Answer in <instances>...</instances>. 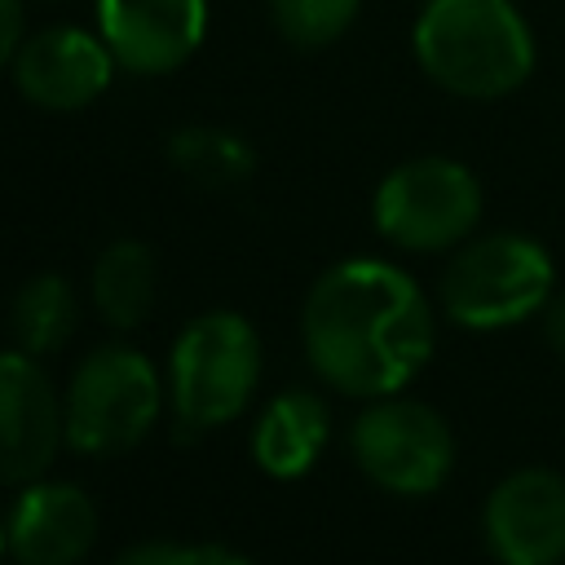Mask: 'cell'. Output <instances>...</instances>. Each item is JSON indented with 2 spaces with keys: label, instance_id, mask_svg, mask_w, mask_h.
Segmentation results:
<instances>
[{
  "label": "cell",
  "instance_id": "6da1fadb",
  "mask_svg": "<svg viewBox=\"0 0 565 565\" xmlns=\"http://www.w3.org/2000/svg\"><path fill=\"white\" fill-rule=\"evenodd\" d=\"M305 358L322 384L349 397L402 393L433 358L437 322L419 282L375 256L318 274L300 309Z\"/></svg>",
  "mask_w": 565,
  "mask_h": 565
},
{
  "label": "cell",
  "instance_id": "7a4b0ae2",
  "mask_svg": "<svg viewBox=\"0 0 565 565\" xmlns=\"http://www.w3.org/2000/svg\"><path fill=\"white\" fill-rule=\"evenodd\" d=\"M411 49L450 97L499 102L534 75V31L512 0H424Z\"/></svg>",
  "mask_w": 565,
  "mask_h": 565
},
{
  "label": "cell",
  "instance_id": "3957f363",
  "mask_svg": "<svg viewBox=\"0 0 565 565\" xmlns=\"http://www.w3.org/2000/svg\"><path fill=\"white\" fill-rule=\"evenodd\" d=\"M556 265L530 234H477L455 247L441 269V309L468 331L516 327L552 300Z\"/></svg>",
  "mask_w": 565,
  "mask_h": 565
},
{
  "label": "cell",
  "instance_id": "277c9868",
  "mask_svg": "<svg viewBox=\"0 0 565 565\" xmlns=\"http://www.w3.org/2000/svg\"><path fill=\"white\" fill-rule=\"evenodd\" d=\"M260 384V335L234 309H207L181 327L168 353L172 415L190 433L234 424Z\"/></svg>",
  "mask_w": 565,
  "mask_h": 565
},
{
  "label": "cell",
  "instance_id": "5b68a950",
  "mask_svg": "<svg viewBox=\"0 0 565 565\" xmlns=\"http://www.w3.org/2000/svg\"><path fill=\"white\" fill-rule=\"evenodd\" d=\"M66 441L79 455L132 450L163 411V384L150 358L132 344H97L71 371L66 397Z\"/></svg>",
  "mask_w": 565,
  "mask_h": 565
},
{
  "label": "cell",
  "instance_id": "8992f818",
  "mask_svg": "<svg viewBox=\"0 0 565 565\" xmlns=\"http://www.w3.org/2000/svg\"><path fill=\"white\" fill-rule=\"evenodd\" d=\"M371 221L402 252H450L481 221V181L459 159L415 154L375 185Z\"/></svg>",
  "mask_w": 565,
  "mask_h": 565
},
{
  "label": "cell",
  "instance_id": "52a82bcc",
  "mask_svg": "<svg viewBox=\"0 0 565 565\" xmlns=\"http://www.w3.org/2000/svg\"><path fill=\"white\" fill-rule=\"evenodd\" d=\"M358 468L388 494H433L455 468L450 424L415 397H371L349 433Z\"/></svg>",
  "mask_w": 565,
  "mask_h": 565
},
{
  "label": "cell",
  "instance_id": "ba28073f",
  "mask_svg": "<svg viewBox=\"0 0 565 565\" xmlns=\"http://www.w3.org/2000/svg\"><path fill=\"white\" fill-rule=\"evenodd\" d=\"M481 534L499 565L565 561V477L552 468L508 472L481 508Z\"/></svg>",
  "mask_w": 565,
  "mask_h": 565
},
{
  "label": "cell",
  "instance_id": "9c48e42d",
  "mask_svg": "<svg viewBox=\"0 0 565 565\" xmlns=\"http://www.w3.org/2000/svg\"><path fill=\"white\" fill-rule=\"evenodd\" d=\"M66 441V411L53 380L26 349H0V486L49 472Z\"/></svg>",
  "mask_w": 565,
  "mask_h": 565
},
{
  "label": "cell",
  "instance_id": "30bf717a",
  "mask_svg": "<svg viewBox=\"0 0 565 565\" xmlns=\"http://www.w3.org/2000/svg\"><path fill=\"white\" fill-rule=\"evenodd\" d=\"M115 71H119V62L106 49V40L84 26H44V31L26 35L13 57L18 93L31 106L57 110V115L93 106L110 88Z\"/></svg>",
  "mask_w": 565,
  "mask_h": 565
},
{
  "label": "cell",
  "instance_id": "8fae6325",
  "mask_svg": "<svg viewBox=\"0 0 565 565\" xmlns=\"http://www.w3.org/2000/svg\"><path fill=\"white\" fill-rule=\"evenodd\" d=\"M97 35L119 71L172 75L207 35V0H93Z\"/></svg>",
  "mask_w": 565,
  "mask_h": 565
},
{
  "label": "cell",
  "instance_id": "7c38bea8",
  "mask_svg": "<svg viewBox=\"0 0 565 565\" xmlns=\"http://www.w3.org/2000/svg\"><path fill=\"white\" fill-rule=\"evenodd\" d=\"M18 565H79L97 543V503L75 481H26L4 521Z\"/></svg>",
  "mask_w": 565,
  "mask_h": 565
},
{
  "label": "cell",
  "instance_id": "4fadbf2b",
  "mask_svg": "<svg viewBox=\"0 0 565 565\" xmlns=\"http://www.w3.org/2000/svg\"><path fill=\"white\" fill-rule=\"evenodd\" d=\"M327 433H331L327 402L309 388H287L260 411V419L252 428V459L260 463V472H269L278 481L305 477L313 468V459L322 455Z\"/></svg>",
  "mask_w": 565,
  "mask_h": 565
},
{
  "label": "cell",
  "instance_id": "5bb4252c",
  "mask_svg": "<svg viewBox=\"0 0 565 565\" xmlns=\"http://www.w3.org/2000/svg\"><path fill=\"white\" fill-rule=\"evenodd\" d=\"M88 291H93V309L110 327H119V331L141 327L150 318V305H154V291H159L154 252L141 238H115L93 260Z\"/></svg>",
  "mask_w": 565,
  "mask_h": 565
},
{
  "label": "cell",
  "instance_id": "9a60e30c",
  "mask_svg": "<svg viewBox=\"0 0 565 565\" xmlns=\"http://www.w3.org/2000/svg\"><path fill=\"white\" fill-rule=\"evenodd\" d=\"M75 327H79V300L62 274H35L18 287L9 305V331L18 349H26L31 358L57 353L75 335Z\"/></svg>",
  "mask_w": 565,
  "mask_h": 565
},
{
  "label": "cell",
  "instance_id": "2e32d148",
  "mask_svg": "<svg viewBox=\"0 0 565 565\" xmlns=\"http://www.w3.org/2000/svg\"><path fill=\"white\" fill-rule=\"evenodd\" d=\"M168 159L172 168H181L190 181L199 185H212V190H225V185H238L252 177L256 168V154L252 146L230 132V128H212V124H185L168 137Z\"/></svg>",
  "mask_w": 565,
  "mask_h": 565
},
{
  "label": "cell",
  "instance_id": "e0dca14e",
  "mask_svg": "<svg viewBox=\"0 0 565 565\" xmlns=\"http://www.w3.org/2000/svg\"><path fill=\"white\" fill-rule=\"evenodd\" d=\"M265 4H269L274 31L296 49L335 44L362 9V0H265Z\"/></svg>",
  "mask_w": 565,
  "mask_h": 565
},
{
  "label": "cell",
  "instance_id": "ac0fdd59",
  "mask_svg": "<svg viewBox=\"0 0 565 565\" xmlns=\"http://www.w3.org/2000/svg\"><path fill=\"white\" fill-rule=\"evenodd\" d=\"M221 543H172V539H146L115 556V565H221Z\"/></svg>",
  "mask_w": 565,
  "mask_h": 565
},
{
  "label": "cell",
  "instance_id": "d6986e66",
  "mask_svg": "<svg viewBox=\"0 0 565 565\" xmlns=\"http://www.w3.org/2000/svg\"><path fill=\"white\" fill-rule=\"evenodd\" d=\"M26 40V0H0V71L13 66Z\"/></svg>",
  "mask_w": 565,
  "mask_h": 565
},
{
  "label": "cell",
  "instance_id": "ffe728a7",
  "mask_svg": "<svg viewBox=\"0 0 565 565\" xmlns=\"http://www.w3.org/2000/svg\"><path fill=\"white\" fill-rule=\"evenodd\" d=\"M543 340L565 358V291H552V300L543 305Z\"/></svg>",
  "mask_w": 565,
  "mask_h": 565
},
{
  "label": "cell",
  "instance_id": "44dd1931",
  "mask_svg": "<svg viewBox=\"0 0 565 565\" xmlns=\"http://www.w3.org/2000/svg\"><path fill=\"white\" fill-rule=\"evenodd\" d=\"M221 565H256V561H247V556H238V552H230V547H225V556H221Z\"/></svg>",
  "mask_w": 565,
  "mask_h": 565
},
{
  "label": "cell",
  "instance_id": "7402d4cb",
  "mask_svg": "<svg viewBox=\"0 0 565 565\" xmlns=\"http://www.w3.org/2000/svg\"><path fill=\"white\" fill-rule=\"evenodd\" d=\"M9 552V534H4V525H0V556Z\"/></svg>",
  "mask_w": 565,
  "mask_h": 565
}]
</instances>
